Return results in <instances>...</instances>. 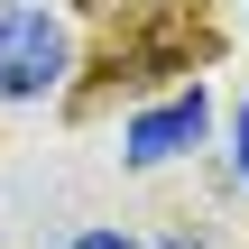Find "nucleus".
Returning <instances> with one entry per match:
<instances>
[{
	"label": "nucleus",
	"mask_w": 249,
	"mask_h": 249,
	"mask_svg": "<svg viewBox=\"0 0 249 249\" xmlns=\"http://www.w3.org/2000/svg\"><path fill=\"white\" fill-rule=\"evenodd\" d=\"M74 65V37L46 0H0V102H37L55 92Z\"/></svg>",
	"instance_id": "obj_1"
},
{
	"label": "nucleus",
	"mask_w": 249,
	"mask_h": 249,
	"mask_svg": "<svg viewBox=\"0 0 249 249\" xmlns=\"http://www.w3.org/2000/svg\"><path fill=\"white\" fill-rule=\"evenodd\" d=\"M203 129H213V102H203V83H194V92H176V102L139 111V120L120 129V157H129V166H166V157L203 148Z\"/></svg>",
	"instance_id": "obj_2"
},
{
	"label": "nucleus",
	"mask_w": 249,
	"mask_h": 249,
	"mask_svg": "<svg viewBox=\"0 0 249 249\" xmlns=\"http://www.w3.org/2000/svg\"><path fill=\"white\" fill-rule=\"evenodd\" d=\"M231 166H240V185H249V102H240V120H231Z\"/></svg>",
	"instance_id": "obj_3"
},
{
	"label": "nucleus",
	"mask_w": 249,
	"mask_h": 249,
	"mask_svg": "<svg viewBox=\"0 0 249 249\" xmlns=\"http://www.w3.org/2000/svg\"><path fill=\"white\" fill-rule=\"evenodd\" d=\"M74 249H148V240H129V231H83Z\"/></svg>",
	"instance_id": "obj_4"
},
{
	"label": "nucleus",
	"mask_w": 249,
	"mask_h": 249,
	"mask_svg": "<svg viewBox=\"0 0 249 249\" xmlns=\"http://www.w3.org/2000/svg\"><path fill=\"white\" fill-rule=\"evenodd\" d=\"M157 249H203V240H194V231H176V240H157Z\"/></svg>",
	"instance_id": "obj_5"
}]
</instances>
